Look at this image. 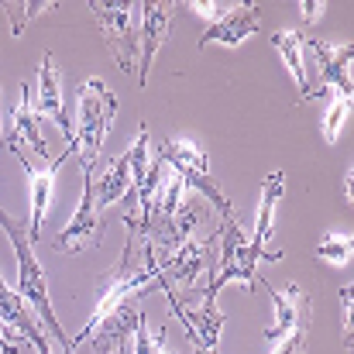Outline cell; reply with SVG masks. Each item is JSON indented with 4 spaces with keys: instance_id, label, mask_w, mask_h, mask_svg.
<instances>
[{
    "instance_id": "1",
    "label": "cell",
    "mask_w": 354,
    "mask_h": 354,
    "mask_svg": "<svg viewBox=\"0 0 354 354\" xmlns=\"http://www.w3.org/2000/svg\"><path fill=\"white\" fill-rule=\"evenodd\" d=\"M0 227L7 231L10 248H14V254H17V286H14V292L28 303V310L35 313V320L45 324V327L55 334L59 348L69 354V337H66V330H62L59 320H55V310H52V299H48V279H45L41 261H38V254H35V241L28 237V231H24L14 217H7L3 207H0Z\"/></svg>"
},
{
    "instance_id": "2",
    "label": "cell",
    "mask_w": 354,
    "mask_h": 354,
    "mask_svg": "<svg viewBox=\"0 0 354 354\" xmlns=\"http://www.w3.org/2000/svg\"><path fill=\"white\" fill-rule=\"evenodd\" d=\"M114 118H118V97L111 93V86L100 76L86 80L80 86V114H76L73 138L66 141V151L80 155L83 165H97Z\"/></svg>"
},
{
    "instance_id": "3",
    "label": "cell",
    "mask_w": 354,
    "mask_h": 354,
    "mask_svg": "<svg viewBox=\"0 0 354 354\" xmlns=\"http://www.w3.org/2000/svg\"><path fill=\"white\" fill-rule=\"evenodd\" d=\"M158 158H162L165 165H172V172L186 183V189H189V186H193V189H200V193L217 207V214H221L224 221H237V210L227 203L224 189L214 183L210 165H207V151H203L200 145L169 138V141H162V145H158Z\"/></svg>"
},
{
    "instance_id": "4",
    "label": "cell",
    "mask_w": 354,
    "mask_h": 354,
    "mask_svg": "<svg viewBox=\"0 0 354 354\" xmlns=\"http://www.w3.org/2000/svg\"><path fill=\"white\" fill-rule=\"evenodd\" d=\"M221 265L214 268L210 275V286H207V296H203V306H217V292L227 286V282H244L248 292L258 289V275H254V265H258V254L251 251V244L244 241L237 221H224L221 227Z\"/></svg>"
},
{
    "instance_id": "5",
    "label": "cell",
    "mask_w": 354,
    "mask_h": 354,
    "mask_svg": "<svg viewBox=\"0 0 354 354\" xmlns=\"http://www.w3.org/2000/svg\"><path fill=\"white\" fill-rule=\"evenodd\" d=\"M93 165H83V200L73 214V221L55 234V251H80L86 248L90 241L100 244L104 237V221H100V210H97V196H93Z\"/></svg>"
},
{
    "instance_id": "6",
    "label": "cell",
    "mask_w": 354,
    "mask_h": 354,
    "mask_svg": "<svg viewBox=\"0 0 354 354\" xmlns=\"http://www.w3.org/2000/svg\"><path fill=\"white\" fill-rule=\"evenodd\" d=\"M14 151V158L24 165V176H28V186H31V221H28V237L38 241L41 234V224H45V214H48V203H52V189H55V176L62 169V162H69V151H62L59 158L45 162V165H35L21 145H7Z\"/></svg>"
},
{
    "instance_id": "7",
    "label": "cell",
    "mask_w": 354,
    "mask_h": 354,
    "mask_svg": "<svg viewBox=\"0 0 354 354\" xmlns=\"http://www.w3.org/2000/svg\"><path fill=\"white\" fill-rule=\"evenodd\" d=\"M90 10L93 17L100 21L104 35H107V48L118 62V69L131 73L134 69V55H138V35H134V24H131V3H97L90 0Z\"/></svg>"
},
{
    "instance_id": "8",
    "label": "cell",
    "mask_w": 354,
    "mask_h": 354,
    "mask_svg": "<svg viewBox=\"0 0 354 354\" xmlns=\"http://www.w3.org/2000/svg\"><path fill=\"white\" fill-rule=\"evenodd\" d=\"M214 261H217L214 258V241H193V237H186L176 251L155 258L158 275H162V289L172 286V282L193 286L203 268H214Z\"/></svg>"
},
{
    "instance_id": "9",
    "label": "cell",
    "mask_w": 354,
    "mask_h": 354,
    "mask_svg": "<svg viewBox=\"0 0 354 354\" xmlns=\"http://www.w3.org/2000/svg\"><path fill=\"white\" fill-rule=\"evenodd\" d=\"M272 303H275V324L261 330V341H282L296 330H310V296L299 289V286H289V289H275L268 286L265 279L258 282Z\"/></svg>"
},
{
    "instance_id": "10",
    "label": "cell",
    "mask_w": 354,
    "mask_h": 354,
    "mask_svg": "<svg viewBox=\"0 0 354 354\" xmlns=\"http://www.w3.org/2000/svg\"><path fill=\"white\" fill-rule=\"evenodd\" d=\"M303 48H310L320 62V83L313 90V97H324L330 86L341 90V97H351L354 83H351V55L354 45L344 41V45H327L320 38H303Z\"/></svg>"
},
{
    "instance_id": "11",
    "label": "cell",
    "mask_w": 354,
    "mask_h": 354,
    "mask_svg": "<svg viewBox=\"0 0 354 354\" xmlns=\"http://www.w3.org/2000/svg\"><path fill=\"white\" fill-rule=\"evenodd\" d=\"M31 107L38 118H52L59 124V131L66 134V141L73 138V120L66 114V100H62V80H59V66L55 55L45 52L38 62V86L31 90Z\"/></svg>"
},
{
    "instance_id": "12",
    "label": "cell",
    "mask_w": 354,
    "mask_h": 354,
    "mask_svg": "<svg viewBox=\"0 0 354 354\" xmlns=\"http://www.w3.org/2000/svg\"><path fill=\"white\" fill-rule=\"evenodd\" d=\"M172 10L176 3H141V35H138V83L145 86L148 83V73H151V62L165 41V31H169V21H172Z\"/></svg>"
},
{
    "instance_id": "13",
    "label": "cell",
    "mask_w": 354,
    "mask_h": 354,
    "mask_svg": "<svg viewBox=\"0 0 354 354\" xmlns=\"http://www.w3.org/2000/svg\"><path fill=\"white\" fill-rule=\"evenodd\" d=\"M258 28H261L258 3H234L227 14H221V17L200 35V48H207V45H227V48H237V45H241L244 38H251Z\"/></svg>"
},
{
    "instance_id": "14",
    "label": "cell",
    "mask_w": 354,
    "mask_h": 354,
    "mask_svg": "<svg viewBox=\"0 0 354 354\" xmlns=\"http://www.w3.org/2000/svg\"><path fill=\"white\" fill-rule=\"evenodd\" d=\"M0 324H3L7 330H14L17 337L31 341V348H35L38 354H52L41 324L35 320V313L28 310V303H24V299L3 282V275H0Z\"/></svg>"
},
{
    "instance_id": "15",
    "label": "cell",
    "mask_w": 354,
    "mask_h": 354,
    "mask_svg": "<svg viewBox=\"0 0 354 354\" xmlns=\"http://www.w3.org/2000/svg\"><path fill=\"white\" fill-rule=\"evenodd\" d=\"M282 193H286V176H282V172L265 176V183H261V207H258V217H254V237L248 241L251 251H254L258 258H265V261H279V258H282L279 248H268L272 221H275V207H279Z\"/></svg>"
},
{
    "instance_id": "16",
    "label": "cell",
    "mask_w": 354,
    "mask_h": 354,
    "mask_svg": "<svg viewBox=\"0 0 354 354\" xmlns=\"http://www.w3.org/2000/svg\"><path fill=\"white\" fill-rule=\"evenodd\" d=\"M138 320H141V310H138L131 299H124L111 317H104V320L93 327V334H90L93 354H120L124 351V341L134 334Z\"/></svg>"
},
{
    "instance_id": "17",
    "label": "cell",
    "mask_w": 354,
    "mask_h": 354,
    "mask_svg": "<svg viewBox=\"0 0 354 354\" xmlns=\"http://www.w3.org/2000/svg\"><path fill=\"white\" fill-rule=\"evenodd\" d=\"M3 141H7V145H21V141H28L31 151H35L41 162L48 158V141H45V134H41V127H38L35 107H31V86H21V100H17V107L10 111L7 131H3Z\"/></svg>"
},
{
    "instance_id": "18",
    "label": "cell",
    "mask_w": 354,
    "mask_h": 354,
    "mask_svg": "<svg viewBox=\"0 0 354 354\" xmlns=\"http://www.w3.org/2000/svg\"><path fill=\"white\" fill-rule=\"evenodd\" d=\"M134 193V183H131V169H127V158L118 155L107 162V169L100 172V179H93V196H97V210L100 207H111L120 203Z\"/></svg>"
},
{
    "instance_id": "19",
    "label": "cell",
    "mask_w": 354,
    "mask_h": 354,
    "mask_svg": "<svg viewBox=\"0 0 354 354\" xmlns=\"http://www.w3.org/2000/svg\"><path fill=\"white\" fill-rule=\"evenodd\" d=\"M272 45L279 48V55H282V62H286L289 76H292V80H296V86H299V104H306L313 90H310L306 62H303V35H299V31H289V28H279V31L272 35Z\"/></svg>"
},
{
    "instance_id": "20",
    "label": "cell",
    "mask_w": 354,
    "mask_h": 354,
    "mask_svg": "<svg viewBox=\"0 0 354 354\" xmlns=\"http://www.w3.org/2000/svg\"><path fill=\"white\" fill-rule=\"evenodd\" d=\"M351 248H354V237L351 234L330 231V234H324V241L317 244V258H327V261L348 265V261H351Z\"/></svg>"
},
{
    "instance_id": "21",
    "label": "cell",
    "mask_w": 354,
    "mask_h": 354,
    "mask_svg": "<svg viewBox=\"0 0 354 354\" xmlns=\"http://www.w3.org/2000/svg\"><path fill=\"white\" fill-rule=\"evenodd\" d=\"M351 104H354V97H341V93H337V100L330 104V111H327V118H324V141H327V145H337V134H341L344 120L351 114Z\"/></svg>"
},
{
    "instance_id": "22",
    "label": "cell",
    "mask_w": 354,
    "mask_h": 354,
    "mask_svg": "<svg viewBox=\"0 0 354 354\" xmlns=\"http://www.w3.org/2000/svg\"><path fill=\"white\" fill-rule=\"evenodd\" d=\"M52 7H55V3H41V0H28V3H21V7L3 3V10H7V17H10V31H14V38L24 31V24H28L31 17H38V14L52 10Z\"/></svg>"
},
{
    "instance_id": "23",
    "label": "cell",
    "mask_w": 354,
    "mask_h": 354,
    "mask_svg": "<svg viewBox=\"0 0 354 354\" xmlns=\"http://www.w3.org/2000/svg\"><path fill=\"white\" fill-rule=\"evenodd\" d=\"M306 337H310V330H296V334L282 337L272 354H306Z\"/></svg>"
},
{
    "instance_id": "24",
    "label": "cell",
    "mask_w": 354,
    "mask_h": 354,
    "mask_svg": "<svg viewBox=\"0 0 354 354\" xmlns=\"http://www.w3.org/2000/svg\"><path fill=\"white\" fill-rule=\"evenodd\" d=\"M324 10H327V3H324V0H317V3H313V0H303V21H306V24L320 21V17H324Z\"/></svg>"
},
{
    "instance_id": "25",
    "label": "cell",
    "mask_w": 354,
    "mask_h": 354,
    "mask_svg": "<svg viewBox=\"0 0 354 354\" xmlns=\"http://www.w3.org/2000/svg\"><path fill=\"white\" fill-rule=\"evenodd\" d=\"M341 306H344V341L351 344V286L341 289Z\"/></svg>"
},
{
    "instance_id": "26",
    "label": "cell",
    "mask_w": 354,
    "mask_h": 354,
    "mask_svg": "<svg viewBox=\"0 0 354 354\" xmlns=\"http://www.w3.org/2000/svg\"><path fill=\"white\" fill-rule=\"evenodd\" d=\"M196 14H203V17H217V10H221V3H200V0H193L189 3Z\"/></svg>"
},
{
    "instance_id": "27",
    "label": "cell",
    "mask_w": 354,
    "mask_h": 354,
    "mask_svg": "<svg viewBox=\"0 0 354 354\" xmlns=\"http://www.w3.org/2000/svg\"><path fill=\"white\" fill-rule=\"evenodd\" d=\"M3 131H7V120H3V111H0V141H3Z\"/></svg>"
},
{
    "instance_id": "28",
    "label": "cell",
    "mask_w": 354,
    "mask_h": 354,
    "mask_svg": "<svg viewBox=\"0 0 354 354\" xmlns=\"http://www.w3.org/2000/svg\"><path fill=\"white\" fill-rule=\"evenodd\" d=\"M196 354H217V351H196Z\"/></svg>"
},
{
    "instance_id": "29",
    "label": "cell",
    "mask_w": 354,
    "mask_h": 354,
    "mask_svg": "<svg viewBox=\"0 0 354 354\" xmlns=\"http://www.w3.org/2000/svg\"><path fill=\"white\" fill-rule=\"evenodd\" d=\"M0 354H3V351H0Z\"/></svg>"
}]
</instances>
